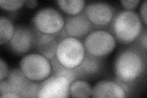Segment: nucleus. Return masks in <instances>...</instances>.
I'll return each instance as SVG.
<instances>
[{"label": "nucleus", "instance_id": "nucleus-1", "mask_svg": "<svg viewBox=\"0 0 147 98\" xmlns=\"http://www.w3.org/2000/svg\"><path fill=\"white\" fill-rule=\"evenodd\" d=\"M146 52L136 44L119 51L114 62L117 80L130 85L136 83L145 72Z\"/></svg>", "mask_w": 147, "mask_h": 98}, {"label": "nucleus", "instance_id": "nucleus-2", "mask_svg": "<svg viewBox=\"0 0 147 98\" xmlns=\"http://www.w3.org/2000/svg\"><path fill=\"white\" fill-rule=\"evenodd\" d=\"M144 29L139 14L134 11L118 12L110 23L112 34L116 41L124 44L134 43Z\"/></svg>", "mask_w": 147, "mask_h": 98}, {"label": "nucleus", "instance_id": "nucleus-3", "mask_svg": "<svg viewBox=\"0 0 147 98\" xmlns=\"http://www.w3.org/2000/svg\"><path fill=\"white\" fill-rule=\"evenodd\" d=\"M39 83L28 78L20 69L10 70L7 77L0 81V95L15 93L20 97H37Z\"/></svg>", "mask_w": 147, "mask_h": 98}, {"label": "nucleus", "instance_id": "nucleus-4", "mask_svg": "<svg viewBox=\"0 0 147 98\" xmlns=\"http://www.w3.org/2000/svg\"><path fill=\"white\" fill-rule=\"evenodd\" d=\"M85 53L84 43L80 39L66 37L59 40L55 57L63 66L73 69L81 64Z\"/></svg>", "mask_w": 147, "mask_h": 98}, {"label": "nucleus", "instance_id": "nucleus-5", "mask_svg": "<svg viewBox=\"0 0 147 98\" xmlns=\"http://www.w3.org/2000/svg\"><path fill=\"white\" fill-rule=\"evenodd\" d=\"M20 69L30 80L40 82L52 74L50 60L39 53L25 55L20 62Z\"/></svg>", "mask_w": 147, "mask_h": 98}, {"label": "nucleus", "instance_id": "nucleus-6", "mask_svg": "<svg viewBox=\"0 0 147 98\" xmlns=\"http://www.w3.org/2000/svg\"><path fill=\"white\" fill-rule=\"evenodd\" d=\"M86 52L94 57L104 58L114 50L116 40L109 31L93 30L84 38Z\"/></svg>", "mask_w": 147, "mask_h": 98}, {"label": "nucleus", "instance_id": "nucleus-7", "mask_svg": "<svg viewBox=\"0 0 147 98\" xmlns=\"http://www.w3.org/2000/svg\"><path fill=\"white\" fill-rule=\"evenodd\" d=\"M32 22L33 28L47 34H59L64 26V18L61 14L50 7L40 9Z\"/></svg>", "mask_w": 147, "mask_h": 98}, {"label": "nucleus", "instance_id": "nucleus-8", "mask_svg": "<svg viewBox=\"0 0 147 98\" xmlns=\"http://www.w3.org/2000/svg\"><path fill=\"white\" fill-rule=\"evenodd\" d=\"M71 83L64 76L52 74L48 78L39 83L37 97L64 98L70 97Z\"/></svg>", "mask_w": 147, "mask_h": 98}, {"label": "nucleus", "instance_id": "nucleus-9", "mask_svg": "<svg viewBox=\"0 0 147 98\" xmlns=\"http://www.w3.org/2000/svg\"><path fill=\"white\" fill-rule=\"evenodd\" d=\"M93 25L82 12L76 16H67L64 17V26L60 32L61 38L72 37L77 39H83L93 31Z\"/></svg>", "mask_w": 147, "mask_h": 98}, {"label": "nucleus", "instance_id": "nucleus-10", "mask_svg": "<svg viewBox=\"0 0 147 98\" xmlns=\"http://www.w3.org/2000/svg\"><path fill=\"white\" fill-rule=\"evenodd\" d=\"M84 13L93 26L105 27L110 25L115 10L107 3L92 2L86 5Z\"/></svg>", "mask_w": 147, "mask_h": 98}, {"label": "nucleus", "instance_id": "nucleus-11", "mask_svg": "<svg viewBox=\"0 0 147 98\" xmlns=\"http://www.w3.org/2000/svg\"><path fill=\"white\" fill-rule=\"evenodd\" d=\"M9 48L18 55L28 52L34 45V32L33 29L23 26H17L11 40L7 43Z\"/></svg>", "mask_w": 147, "mask_h": 98}, {"label": "nucleus", "instance_id": "nucleus-12", "mask_svg": "<svg viewBox=\"0 0 147 98\" xmlns=\"http://www.w3.org/2000/svg\"><path fill=\"white\" fill-rule=\"evenodd\" d=\"M34 32L33 47L38 53L44 56L50 61L56 57L58 44L61 37L58 34H47L33 28Z\"/></svg>", "mask_w": 147, "mask_h": 98}, {"label": "nucleus", "instance_id": "nucleus-13", "mask_svg": "<svg viewBox=\"0 0 147 98\" xmlns=\"http://www.w3.org/2000/svg\"><path fill=\"white\" fill-rule=\"evenodd\" d=\"M104 66V58L92 56L85 53L82 62L74 69L77 79L88 80L97 77L102 72Z\"/></svg>", "mask_w": 147, "mask_h": 98}, {"label": "nucleus", "instance_id": "nucleus-14", "mask_svg": "<svg viewBox=\"0 0 147 98\" xmlns=\"http://www.w3.org/2000/svg\"><path fill=\"white\" fill-rule=\"evenodd\" d=\"M125 90L115 81L100 80L93 87V97H126Z\"/></svg>", "mask_w": 147, "mask_h": 98}, {"label": "nucleus", "instance_id": "nucleus-15", "mask_svg": "<svg viewBox=\"0 0 147 98\" xmlns=\"http://www.w3.org/2000/svg\"><path fill=\"white\" fill-rule=\"evenodd\" d=\"M92 90L93 88L86 80L77 79L71 83L69 95L74 97H89L91 96Z\"/></svg>", "mask_w": 147, "mask_h": 98}, {"label": "nucleus", "instance_id": "nucleus-16", "mask_svg": "<svg viewBox=\"0 0 147 98\" xmlns=\"http://www.w3.org/2000/svg\"><path fill=\"white\" fill-rule=\"evenodd\" d=\"M57 3L61 10L68 16L79 14L86 6L84 0H58Z\"/></svg>", "mask_w": 147, "mask_h": 98}, {"label": "nucleus", "instance_id": "nucleus-17", "mask_svg": "<svg viewBox=\"0 0 147 98\" xmlns=\"http://www.w3.org/2000/svg\"><path fill=\"white\" fill-rule=\"evenodd\" d=\"M15 31V27L11 19L1 16L0 17V43L7 44Z\"/></svg>", "mask_w": 147, "mask_h": 98}, {"label": "nucleus", "instance_id": "nucleus-18", "mask_svg": "<svg viewBox=\"0 0 147 98\" xmlns=\"http://www.w3.org/2000/svg\"><path fill=\"white\" fill-rule=\"evenodd\" d=\"M23 0H0V6L8 11H16L24 5Z\"/></svg>", "mask_w": 147, "mask_h": 98}, {"label": "nucleus", "instance_id": "nucleus-19", "mask_svg": "<svg viewBox=\"0 0 147 98\" xmlns=\"http://www.w3.org/2000/svg\"><path fill=\"white\" fill-rule=\"evenodd\" d=\"M136 44L138 45L139 47L146 52L147 51V32L146 27L142 31V33L139 36V38L136 41Z\"/></svg>", "mask_w": 147, "mask_h": 98}, {"label": "nucleus", "instance_id": "nucleus-20", "mask_svg": "<svg viewBox=\"0 0 147 98\" xmlns=\"http://www.w3.org/2000/svg\"><path fill=\"white\" fill-rule=\"evenodd\" d=\"M140 3V0H121L120 3L127 11H132L136 9Z\"/></svg>", "mask_w": 147, "mask_h": 98}, {"label": "nucleus", "instance_id": "nucleus-21", "mask_svg": "<svg viewBox=\"0 0 147 98\" xmlns=\"http://www.w3.org/2000/svg\"><path fill=\"white\" fill-rule=\"evenodd\" d=\"M9 68L5 61L2 58L0 59V81L5 79L9 73Z\"/></svg>", "mask_w": 147, "mask_h": 98}, {"label": "nucleus", "instance_id": "nucleus-22", "mask_svg": "<svg viewBox=\"0 0 147 98\" xmlns=\"http://www.w3.org/2000/svg\"><path fill=\"white\" fill-rule=\"evenodd\" d=\"M146 6H147V1L145 0L142 3L140 7V14L139 16L141 20L144 23L145 26H146L147 24V19H146Z\"/></svg>", "mask_w": 147, "mask_h": 98}, {"label": "nucleus", "instance_id": "nucleus-23", "mask_svg": "<svg viewBox=\"0 0 147 98\" xmlns=\"http://www.w3.org/2000/svg\"><path fill=\"white\" fill-rule=\"evenodd\" d=\"M25 4L28 7L33 9L38 6V1L36 0H28V1H25Z\"/></svg>", "mask_w": 147, "mask_h": 98}, {"label": "nucleus", "instance_id": "nucleus-24", "mask_svg": "<svg viewBox=\"0 0 147 98\" xmlns=\"http://www.w3.org/2000/svg\"><path fill=\"white\" fill-rule=\"evenodd\" d=\"M0 97L1 98L4 97H20V96L15 94V93H4V94H2L0 95Z\"/></svg>", "mask_w": 147, "mask_h": 98}]
</instances>
